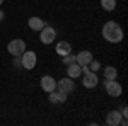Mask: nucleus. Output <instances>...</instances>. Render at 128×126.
<instances>
[{
	"mask_svg": "<svg viewBox=\"0 0 128 126\" xmlns=\"http://www.w3.org/2000/svg\"><path fill=\"white\" fill-rule=\"evenodd\" d=\"M102 38L106 39L108 43H113V44L121 43V39H123V29H121V26L116 20L104 22V26H102Z\"/></svg>",
	"mask_w": 128,
	"mask_h": 126,
	"instance_id": "f257e3e1",
	"label": "nucleus"
},
{
	"mask_svg": "<svg viewBox=\"0 0 128 126\" xmlns=\"http://www.w3.org/2000/svg\"><path fill=\"white\" fill-rule=\"evenodd\" d=\"M20 60H22V68L24 70H32L38 63V55L31 49H26L22 55H20Z\"/></svg>",
	"mask_w": 128,
	"mask_h": 126,
	"instance_id": "f03ea898",
	"label": "nucleus"
},
{
	"mask_svg": "<svg viewBox=\"0 0 128 126\" xmlns=\"http://www.w3.org/2000/svg\"><path fill=\"white\" fill-rule=\"evenodd\" d=\"M7 51L12 56H20L26 51V41L24 39H12L7 44Z\"/></svg>",
	"mask_w": 128,
	"mask_h": 126,
	"instance_id": "7ed1b4c3",
	"label": "nucleus"
},
{
	"mask_svg": "<svg viewBox=\"0 0 128 126\" xmlns=\"http://www.w3.org/2000/svg\"><path fill=\"white\" fill-rule=\"evenodd\" d=\"M40 39L43 44H51L55 39H56V31H55V27H51V26H44L43 29L40 31Z\"/></svg>",
	"mask_w": 128,
	"mask_h": 126,
	"instance_id": "20e7f679",
	"label": "nucleus"
},
{
	"mask_svg": "<svg viewBox=\"0 0 128 126\" xmlns=\"http://www.w3.org/2000/svg\"><path fill=\"white\" fill-rule=\"evenodd\" d=\"M104 89H106L108 96H111V97H120L121 92H123V87L118 82V78L116 80H104Z\"/></svg>",
	"mask_w": 128,
	"mask_h": 126,
	"instance_id": "39448f33",
	"label": "nucleus"
},
{
	"mask_svg": "<svg viewBox=\"0 0 128 126\" xmlns=\"http://www.w3.org/2000/svg\"><path fill=\"white\" fill-rule=\"evenodd\" d=\"M99 84V77L98 72H87V73H82V85L86 89H94L98 87Z\"/></svg>",
	"mask_w": 128,
	"mask_h": 126,
	"instance_id": "423d86ee",
	"label": "nucleus"
},
{
	"mask_svg": "<svg viewBox=\"0 0 128 126\" xmlns=\"http://www.w3.org/2000/svg\"><path fill=\"white\" fill-rule=\"evenodd\" d=\"M56 89H58V90H62V92H65V94H70V92H74V90H75L74 78H70V77L60 78L58 82H56Z\"/></svg>",
	"mask_w": 128,
	"mask_h": 126,
	"instance_id": "0eeeda50",
	"label": "nucleus"
},
{
	"mask_svg": "<svg viewBox=\"0 0 128 126\" xmlns=\"http://www.w3.org/2000/svg\"><path fill=\"white\" fill-rule=\"evenodd\" d=\"M67 96H68V94H65V92L58 90V89H55V90L48 92V101L51 104H63V102L67 101Z\"/></svg>",
	"mask_w": 128,
	"mask_h": 126,
	"instance_id": "6e6552de",
	"label": "nucleus"
},
{
	"mask_svg": "<svg viewBox=\"0 0 128 126\" xmlns=\"http://www.w3.org/2000/svg\"><path fill=\"white\" fill-rule=\"evenodd\" d=\"M121 119H123V114L120 113L118 109H113L106 114V125L109 126H120L121 125Z\"/></svg>",
	"mask_w": 128,
	"mask_h": 126,
	"instance_id": "1a4fd4ad",
	"label": "nucleus"
},
{
	"mask_svg": "<svg viewBox=\"0 0 128 126\" xmlns=\"http://www.w3.org/2000/svg\"><path fill=\"white\" fill-rule=\"evenodd\" d=\"M41 89L44 90V92H51V90H55L56 89V80L51 77V75H44V77H41Z\"/></svg>",
	"mask_w": 128,
	"mask_h": 126,
	"instance_id": "9d476101",
	"label": "nucleus"
},
{
	"mask_svg": "<svg viewBox=\"0 0 128 126\" xmlns=\"http://www.w3.org/2000/svg\"><path fill=\"white\" fill-rule=\"evenodd\" d=\"M28 26H29L31 31H36V32H40L44 26H46V22L41 19V17H38V15H32V17H29L28 19Z\"/></svg>",
	"mask_w": 128,
	"mask_h": 126,
	"instance_id": "9b49d317",
	"label": "nucleus"
},
{
	"mask_svg": "<svg viewBox=\"0 0 128 126\" xmlns=\"http://www.w3.org/2000/svg\"><path fill=\"white\" fill-rule=\"evenodd\" d=\"M90 60H92V53H90L89 49H82V51H79V53L75 55V61L79 63L80 67L89 65V63H90Z\"/></svg>",
	"mask_w": 128,
	"mask_h": 126,
	"instance_id": "f8f14e48",
	"label": "nucleus"
},
{
	"mask_svg": "<svg viewBox=\"0 0 128 126\" xmlns=\"http://www.w3.org/2000/svg\"><path fill=\"white\" fill-rule=\"evenodd\" d=\"M67 77L74 78V80H75V78H79V77H82V67H80L77 61L67 67Z\"/></svg>",
	"mask_w": 128,
	"mask_h": 126,
	"instance_id": "ddd939ff",
	"label": "nucleus"
},
{
	"mask_svg": "<svg viewBox=\"0 0 128 126\" xmlns=\"http://www.w3.org/2000/svg\"><path fill=\"white\" fill-rule=\"evenodd\" d=\"M55 51L58 53L60 56H65V55L72 53V46H70L68 41H60L58 44H56V48H55Z\"/></svg>",
	"mask_w": 128,
	"mask_h": 126,
	"instance_id": "4468645a",
	"label": "nucleus"
},
{
	"mask_svg": "<svg viewBox=\"0 0 128 126\" xmlns=\"http://www.w3.org/2000/svg\"><path fill=\"white\" fill-rule=\"evenodd\" d=\"M118 78V70L114 67H104V80H116Z\"/></svg>",
	"mask_w": 128,
	"mask_h": 126,
	"instance_id": "2eb2a0df",
	"label": "nucleus"
},
{
	"mask_svg": "<svg viewBox=\"0 0 128 126\" xmlns=\"http://www.w3.org/2000/svg\"><path fill=\"white\" fill-rule=\"evenodd\" d=\"M101 7L106 12H113L116 9V0H101Z\"/></svg>",
	"mask_w": 128,
	"mask_h": 126,
	"instance_id": "dca6fc26",
	"label": "nucleus"
},
{
	"mask_svg": "<svg viewBox=\"0 0 128 126\" xmlns=\"http://www.w3.org/2000/svg\"><path fill=\"white\" fill-rule=\"evenodd\" d=\"M62 61H63V65H65V67H68V65H72V63H75V55L68 53V55L62 56Z\"/></svg>",
	"mask_w": 128,
	"mask_h": 126,
	"instance_id": "f3484780",
	"label": "nucleus"
},
{
	"mask_svg": "<svg viewBox=\"0 0 128 126\" xmlns=\"http://www.w3.org/2000/svg\"><path fill=\"white\" fill-rule=\"evenodd\" d=\"M89 68H90V72H99L101 70V63H99L98 60H90V63H89Z\"/></svg>",
	"mask_w": 128,
	"mask_h": 126,
	"instance_id": "a211bd4d",
	"label": "nucleus"
},
{
	"mask_svg": "<svg viewBox=\"0 0 128 126\" xmlns=\"http://www.w3.org/2000/svg\"><path fill=\"white\" fill-rule=\"evenodd\" d=\"M14 67L22 68V60H20V56H14Z\"/></svg>",
	"mask_w": 128,
	"mask_h": 126,
	"instance_id": "6ab92c4d",
	"label": "nucleus"
},
{
	"mask_svg": "<svg viewBox=\"0 0 128 126\" xmlns=\"http://www.w3.org/2000/svg\"><path fill=\"white\" fill-rule=\"evenodd\" d=\"M120 113L123 114V118H126V116H128V107L123 104V106H121V109H120Z\"/></svg>",
	"mask_w": 128,
	"mask_h": 126,
	"instance_id": "aec40b11",
	"label": "nucleus"
},
{
	"mask_svg": "<svg viewBox=\"0 0 128 126\" xmlns=\"http://www.w3.org/2000/svg\"><path fill=\"white\" fill-rule=\"evenodd\" d=\"M4 19H5V14H4V10L0 9V22H2V20H4Z\"/></svg>",
	"mask_w": 128,
	"mask_h": 126,
	"instance_id": "412c9836",
	"label": "nucleus"
},
{
	"mask_svg": "<svg viewBox=\"0 0 128 126\" xmlns=\"http://www.w3.org/2000/svg\"><path fill=\"white\" fill-rule=\"evenodd\" d=\"M2 3H4V0H0V5H2Z\"/></svg>",
	"mask_w": 128,
	"mask_h": 126,
	"instance_id": "4be33fe9",
	"label": "nucleus"
}]
</instances>
